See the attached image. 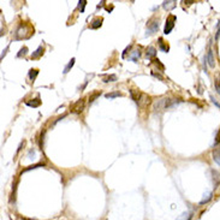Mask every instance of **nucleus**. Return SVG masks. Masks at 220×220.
I'll return each mask as SVG.
<instances>
[{
	"instance_id": "f8f14e48",
	"label": "nucleus",
	"mask_w": 220,
	"mask_h": 220,
	"mask_svg": "<svg viewBox=\"0 0 220 220\" xmlns=\"http://www.w3.org/2000/svg\"><path fill=\"white\" fill-rule=\"evenodd\" d=\"M176 1H173V0H170V1H164L163 3V7L165 9V10H167V11H170V10H172V9H175L176 7Z\"/></svg>"
},
{
	"instance_id": "4be33fe9",
	"label": "nucleus",
	"mask_w": 220,
	"mask_h": 220,
	"mask_svg": "<svg viewBox=\"0 0 220 220\" xmlns=\"http://www.w3.org/2000/svg\"><path fill=\"white\" fill-rule=\"evenodd\" d=\"M42 166H45V164H43V163H39V164H35V165H31V166H29V167L24 169V170H23V172H27V171H30V170H35V169H37V167H42Z\"/></svg>"
},
{
	"instance_id": "a878e982",
	"label": "nucleus",
	"mask_w": 220,
	"mask_h": 220,
	"mask_svg": "<svg viewBox=\"0 0 220 220\" xmlns=\"http://www.w3.org/2000/svg\"><path fill=\"white\" fill-rule=\"evenodd\" d=\"M86 5H87V1H86V0H81V1H78V9L81 10V12H84Z\"/></svg>"
},
{
	"instance_id": "f3484780",
	"label": "nucleus",
	"mask_w": 220,
	"mask_h": 220,
	"mask_svg": "<svg viewBox=\"0 0 220 220\" xmlns=\"http://www.w3.org/2000/svg\"><path fill=\"white\" fill-rule=\"evenodd\" d=\"M28 75H29V78L31 80V82H34L35 78H36V76L39 75V70H37V69H30Z\"/></svg>"
},
{
	"instance_id": "5701e85b",
	"label": "nucleus",
	"mask_w": 220,
	"mask_h": 220,
	"mask_svg": "<svg viewBox=\"0 0 220 220\" xmlns=\"http://www.w3.org/2000/svg\"><path fill=\"white\" fill-rule=\"evenodd\" d=\"M107 99H114V98H118V96H122V94L119 92H116V93H108L105 95Z\"/></svg>"
},
{
	"instance_id": "f03ea898",
	"label": "nucleus",
	"mask_w": 220,
	"mask_h": 220,
	"mask_svg": "<svg viewBox=\"0 0 220 220\" xmlns=\"http://www.w3.org/2000/svg\"><path fill=\"white\" fill-rule=\"evenodd\" d=\"M84 106H86L84 100H83V99H80V100H77L76 102H73V104L70 106V111H71V113L80 114L81 112H83Z\"/></svg>"
},
{
	"instance_id": "39448f33",
	"label": "nucleus",
	"mask_w": 220,
	"mask_h": 220,
	"mask_svg": "<svg viewBox=\"0 0 220 220\" xmlns=\"http://www.w3.org/2000/svg\"><path fill=\"white\" fill-rule=\"evenodd\" d=\"M210 175H212V180H213L214 188H218L219 184H220V173H219L216 170L212 169V170H210Z\"/></svg>"
},
{
	"instance_id": "a211bd4d",
	"label": "nucleus",
	"mask_w": 220,
	"mask_h": 220,
	"mask_svg": "<svg viewBox=\"0 0 220 220\" xmlns=\"http://www.w3.org/2000/svg\"><path fill=\"white\" fill-rule=\"evenodd\" d=\"M192 218V214L190 213V212H184V213H182L178 218H177V220H190Z\"/></svg>"
},
{
	"instance_id": "dca6fc26",
	"label": "nucleus",
	"mask_w": 220,
	"mask_h": 220,
	"mask_svg": "<svg viewBox=\"0 0 220 220\" xmlns=\"http://www.w3.org/2000/svg\"><path fill=\"white\" fill-rule=\"evenodd\" d=\"M43 47L42 46H40L35 52H33V54H31V59H37V58H40L42 54H43Z\"/></svg>"
},
{
	"instance_id": "72a5a7b5",
	"label": "nucleus",
	"mask_w": 220,
	"mask_h": 220,
	"mask_svg": "<svg viewBox=\"0 0 220 220\" xmlns=\"http://www.w3.org/2000/svg\"><path fill=\"white\" fill-rule=\"evenodd\" d=\"M23 220H31V219H23ZM34 220V219H33Z\"/></svg>"
},
{
	"instance_id": "7ed1b4c3",
	"label": "nucleus",
	"mask_w": 220,
	"mask_h": 220,
	"mask_svg": "<svg viewBox=\"0 0 220 220\" xmlns=\"http://www.w3.org/2000/svg\"><path fill=\"white\" fill-rule=\"evenodd\" d=\"M158 30H159V21L158 19L153 18V19H151L148 23H147V34H145L147 36L155 34Z\"/></svg>"
},
{
	"instance_id": "c756f323",
	"label": "nucleus",
	"mask_w": 220,
	"mask_h": 220,
	"mask_svg": "<svg viewBox=\"0 0 220 220\" xmlns=\"http://www.w3.org/2000/svg\"><path fill=\"white\" fill-rule=\"evenodd\" d=\"M210 100H212V102H213V104H214V105H215L218 108H220V104H219V102H218V101L214 99V96H213V95H210Z\"/></svg>"
},
{
	"instance_id": "b1692460",
	"label": "nucleus",
	"mask_w": 220,
	"mask_h": 220,
	"mask_svg": "<svg viewBox=\"0 0 220 220\" xmlns=\"http://www.w3.org/2000/svg\"><path fill=\"white\" fill-rule=\"evenodd\" d=\"M100 95H101V92H96V93L92 94V95L89 96V102H90V104H92V102H94V101H95V99H98Z\"/></svg>"
},
{
	"instance_id": "7c9ffc66",
	"label": "nucleus",
	"mask_w": 220,
	"mask_h": 220,
	"mask_svg": "<svg viewBox=\"0 0 220 220\" xmlns=\"http://www.w3.org/2000/svg\"><path fill=\"white\" fill-rule=\"evenodd\" d=\"M24 144H25V141H23V142H22V143L19 144V147H18V149H17V153H18V152H19V151H21V149L23 148V147H24Z\"/></svg>"
},
{
	"instance_id": "412c9836",
	"label": "nucleus",
	"mask_w": 220,
	"mask_h": 220,
	"mask_svg": "<svg viewBox=\"0 0 220 220\" xmlns=\"http://www.w3.org/2000/svg\"><path fill=\"white\" fill-rule=\"evenodd\" d=\"M73 65H75V58H72V59L70 60V63L65 66V69H64V73H67V72L72 69V66H73Z\"/></svg>"
},
{
	"instance_id": "6ab92c4d",
	"label": "nucleus",
	"mask_w": 220,
	"mask_h": 220,
	"mask_svg": "<svg viewBox=\"0 0 220 220\" xmlns=\"http://www.w3.org/2000/svg\"><path fill=\"white\" fill-rule=\"evenodd\" d=\"M102 78H104V82H105V83L117 81V76H116V75H104Z\"/></svg>"
},
{
	"instance_id": "6e6552de",
	"label": "nucleus",
	"mask_w": 220,
	"mask_h": 220,
	"mask_svg": "<svg viewBox=\"0 0 220 220\" xmlns=\"http://www.w3.org/2000/svg\"><path fill=\"white\" fill-rule=\"evenodd\" d=\"M130 95H131V99L138 105L139 99H141V96H142V93H139L138 90L136 92V90H133V89H130Z\"/></svg>"
},
{
	"instance_id": "9b49d317",
	"label": "nucleus",
	"mask_w": 220,
	"mask_h": 220,
	"mask_svg": "<svg viewBox=\"0 0 220 220\" xmlns=\"http://www.w3.org/2000/svg\"><path fill=\"white\" fill-rule=\"evenodd\" d=\"M212 197H213V192H212V191L204 192V194H203V197H202V200H201V202H200V204H204V203L209 202V201L212 200Z\"/></svg>"
},
{
	"instance_id": "2eb2a0df",
	"label": "nucleus",
	"mask_w": 220,
	"mask_h": 220,
	"mask_svg": "<svg viewBox=\"0 0 220 220\" xmlns=\"http://www.w3.org/2000/svg\"><path fill=\"white\" fill-rule=\"evenodd\" d=\"M145 54H147V57L148 58H155V55H157V49L153 47V46H149L148 48H147V51H145Z\"/></svg>"
},
{
	"instance_id": "ddd939ff",
	"label": "nucleus",
	"mask_w": 220,
	"mask_h": 220,
	"mask_svg": "<svg viewBox=\"0 0 220 220\" xmlns=\"http://www.w3.org/2000/svg\"><path fill=\"white\" fill-rule=\"evenodd\" d=\"M29 107H39L40 105H41V100H40V98L37 96L36 99H31V101H27L25 102Z\"/></svg>"
},
{
	"instance_id": "2f4dec72",
	"label": "nucleus",
	"mask_w": 220,
	"mask_h": 220,
	"mask_svg": "<svg viewBox=\"0 0 220 220\" xmlns=\"http://www.w3.org/2000/svg\"><path fill=\"white\" fill-rule=\"evenodd\" d=\"M7 49H9V46H7V47H6V48H5L4 51H3V54H1V59H3V58H4V55L6 54V52H7Z\"/></svg>"
},
{
	"instance_id": "c85d7f7f",
	"label": "nucleus",
	"mask_w": 220,
	"mask_h": 220,
	"mask_svg": "<svg viewBox=\"0 0 220 220\" xmlns=\"http://www.w3.org/2000/svg\"><path fill=\"white\" fill-rule=\"evenodd\" d=\"M220 143V130L218 131V133H216V136H215V141H214V144L216 145V144H219Z\"/></svg>"
},
{
	"instance_id": "cd10ccee",
	"label": "nucleus",
	"mask_w": 220,
	"mask_h": 220,
	"mask_svg": "<svg viewBox=\"0 0 220 220\" xmlns=\"http://www.w3.org/2000/svg\"><path fill=\"white\" fill-rule=\"evenodd\" d=\"M43 138H45V131L41 132V135H40V141H39V145H40L41 149H42V147H43Z\"/></svg>"
},
{
	"instance_id": "20e7f679",
	"label": "nucleus",
	"mask_w": 220,
	"mask_h": 220,
	"mask_svg": "<svg viewBox=\"0 0 220 220\" xmlns=\"http://www.w3.org/2000/svg\"><path fill=\"white\" fill-rule=\"evenodd\" d=\"M177 21V17L176 16H172V15H170L169 16V18H167V21H166V24H165V29H164V34H170L171 31H172V29L175 28V22Z\"/></svg>"
},
{
	"instance_id": "bb28decb",
	"label": "nucleus",
	"mask_w": 220,
	"mask_h": 220,
	"mask_svg": "<svg viewBox=\"0 0 220 220\" xmlns=\"http://www.w3.org/2000/svg\"><path fill=\"white\" fill-rule=\"evenodd\" d=\"M214 87H215L216 93H219V94H220V76L215 80V82H214Z\"/></svg>"
},
{
	"instance_id": "aec40b11",
	"label": "nucleus",
	"mask_w": 220,
	"mask_h": 220,
	"mask_svg": "<svg viewBox=\"0 0 220 220\" xmlns=\"http://www.w3.org/2000/svg\"><path fill=\"white\" fill-rule=\"evenodd\" d=\"M139 55H141L139 51H133V52H131V54L129 55V59H131L133 63H137V59L139 58Z\"/></svg>"
},
{
	"instance_id": "423d86ee",
	"label": "nucleus",
	"mask_w": 220,
	"mask_h": 220,
	"mask_svg": "<svg viewBox=\"0 0 220 220\" xmlns=\"http://www.w3.org/2000/svg\"><path fill=\"white\" fill-rule=\"evenodd\" d=\"M102 22H104V18H102V17H96V18H94V19L92 21V24H90L92 29H98V28H100V27L102 25Z\"/></svg>"
},
{
	"instance_id": "393cba45",
	"label": "nucleus",
	"mask_w": 220,
	"mask_h": 220,
	"mask_svg": "<svg viewBox=\"0 0 220 220\" xmlns=\"http://www.w3.org/2000/svg\"><path fill=\"white\" fill-rule=\"evenodd\" d=\"M27 53H28V47H25V46H24V47H22V48H21V51L18 52V54H17V57H18V58H21L22 55L24 57V55H25Z\"/></svg>"
},
{
	"instance_id": "473e14b6",
	"label": "nucleus",
	"mask_w": 220,
	"mask_h": 220,
	"mask_svg": "<svg viewBox=\"0 0 220 220\" xmlns=\"http://www.w3.org/2000/svg\"><path fill=\"white\" fill-rule=\"evenodd\" d=\"M184 4H186V5H191V4H194V0H190V1H183Z\"/></svg>"
},
{
	"instance_id": "4468645a",
	"label": "nucleus",
	"mask_w": 220,
	"mask_h": 220,
	"mask_svg": "<svg viewBox=\"0 0 220 220\" xmlns=\"http://www.w3.org/2000/svg\"><path fill=\"white\" fill-rule=\"evenodd\" d=\"M212 154H213V160L218 165H220V148H214Z\"/></svg>"
},
{
	"instance_id": "0eeeda50",
	"label": "nucleus",
	"mask_w": 220,
	"mask_h": 220,
	"mask_svg": "<svg viewBox=\"0 0 220 220\" xmlns=\"http://www.w3.org/2000/svg\"><path fill=\"white\" fill-rule=\"evenodd\" d=\"M149 102H151V98H149L148 95H145V94H142V96H141V99H139V102H138V106L145 107Z\"/></svg>"
},
{
	"instance_id": "1a4fd4ad",
	"label": "nucleus",
	"mask_w": 220,
	"mask_h": 220,
	"mask_svg": "<svg viewBox=\"0 0 220 220\" xmlns=\"http://www.w3.org/2000/svg\"><path fill=\"white\" fill-rule=\"evenodd\" d=\"M159 48H160V51H161V52H165V53L170 51V46H169V43H167V42H165L161 37L159 39Z\"/></svg>"
},
{
	"instance_id": "f257e3e1",
	"label": "nucleus",
	"mask_w": 220,
	"mask_h": 220,
	"mask_svg": "<svg viewBox=\"0 0 220 220\" xmlns=\"http://www.w3.org/2000/svg\"><path fill=\"white\" fill-rule=\"evenodd\" d=\"M16 40H23V39H29L31 36V34H34V28H31L29 24L27 23H21L16 30Z\"/></svg>"
},
{
	"instance_id": "9d476101",
	"label": "nucleus",
	"mask_w": 220,
	"mask_h": 220,
	"mask_svg": "<svg viewBox=\"0 0 220 220\" xmlns=\"http://www.w3.org/2000/svg\"><path fill=\"white\" fill-rule=\"evenodd\" d=\"M207 61L209 64L210 67H215V60H214V57H213V51L209 49L208 53H207Z\"/></svg>"
}]
</instances>
